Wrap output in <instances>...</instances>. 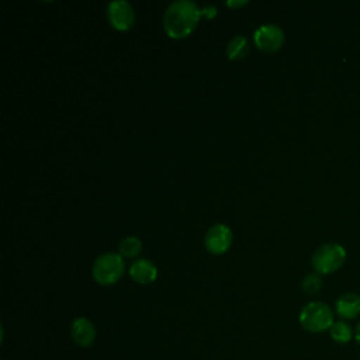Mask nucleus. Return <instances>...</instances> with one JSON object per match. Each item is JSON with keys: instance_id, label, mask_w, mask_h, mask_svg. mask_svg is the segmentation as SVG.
<instances>
[{"instance_id": "ddd939ff", "label": "nucleus", "mask_w": 360, "mask_h": 360, "mask_svg": "<svg viewBox=\"0 0 360 360\" xmlns=\"http://www.w3.org/2000/svg\"><path fill=\"white\" fill-rule=\"evenodd\" d=\"M141 250H142V242L136 236L124 238L118 246V253L127 259L136 257L141 253Z\"/></svg>"}, {"instance_id": "f257e3e1", "label": "nucleus", "mask_w": 360, "mask_h": 360, "mask_svg": "<svg viewBox=\"0 0 360 360\" xmlns=\"http://www.w3.org/2000/svg\"><path fill=\"white\" fill-rule=\"evenodd\" d=\"M201 10L194 1L176 0L165 11L163 28L173 39L187 38L197 27Z\"/></svg>"}, {"instance_id": "f03ea898", "label": "nucleus", "mask_w": 360, "mask_h": 360, "mask_svg": "<svg viewBox=\"0 0 360 360\" xmlns=\"http://www.w3.org/2000/svg\"><path fill=\"white\" fill-rule=\"evenodd\" d=\"M298 322L309 333L329 332L335 322V312L326 302L311 301L301 308Z\"/></svg>"}, {"instance_id": "20e7f679", "label": "nucleus", "mask_w": 360, "mask_h": 360, "mask_svg": "<svg viewBox=\"0 0 360 360\" xmlns=\"http://www.w3.org/2000/svg\"><path fill=\"white\" fill-rule=\"evenodd\" d=\"M346 256V249L340 243H323L312 255V267L318 274H330L343 266Z\"/></svg>"}, {"instance_id": "dca6fc26", "label": "nucleus", "mask_w": 360, "mask_h": 360, "mask_svg": "<svg viewBox=\"0 0 360 360\" xmlns=\"http://www.w3.org/2000/svg\"><path fill=\"white\" fill-rule=\"evenodd\" d=\"M225 4H226L229 8H240V7L246 6L248 1H235V0H229V1H226Z\"/></svg>"}, {"instance_id": "4468645a", "label": "nucleus", "mask_w": 360, "mask_h": 360, "mask_svg": "<svg viewBox=\"0 0 360 360\" xmlns=\"http://www.w3.org/2000/svg\"><path fill=\"white\" fill-rule=\"evenodd\" d=\"M321 287H322V278H321V274L318 273H309L302 278L301 288L305 294L314 295L321 290Z\"/></svg>"}, {"instance_id": "423d86ee", "label": "nucleus", "mask_w": 360, "mask_h": 360, "mask_svg": "<svg viewBox=\"0 0 360 360\" xmlns=\"http://www.w3.org/2000/svg\"><path fill=\"white\" fill-rule=\"evenodd\" d=\"M107 15L111 27L117 31H128L135 22V11L132 6L125 0L108 3Z\"/></svg>"}, {"instance_id": "f8f14e48", "label": "nucleus", "mask_w": 360, "mask_h": 360, "mask_svg": "<svg viewBox=\"0 0 360 360\" xmlns=\"http://www.w3.org/2000/svg\"><path fill=\"white\" fill-rule=\"evenodd\" d=\"M249 52V42L243 35L233 37L226 45V55L231 60H242Z\"/></svg>"}, {"instance_id": "f3484780", "label": "nucleus", "mask_w": 360, "mask_h": 360, "mask_svg": "<svg viewBox=\"0 0 360 360\" xmlns=\"http://www.w3.org/2000/svg\"><path fill=\"white\" fill-rule=\"evenodd\" d=\"M354 342L360 346V321L354 326Z\"/></svg>"}, {"instance_id": "39448f33", "label": "nucleus", "mask_w": 360, "mask_h": 360, "mask_svg": "<svg viewBox=\"0 0 360 360\" xmlns=\"http://www.w3.org/2000/svg\"><path fill=\"white\" fill-rule=\"evenodd\" d=\"M253 39L257 49L266 53H273L283 46L284 31L276 24H264L255 31Z\"/></svg>"}, {"instance_id": "9b49d317", "label": "nucleus", "mask_w": 360, "mask_h": 360, "mask_svg": "<svg viewBox=\"0 0 360 360\" xmlns=\"http://www.w3.org/2000/svg\"><path fill=\"white\" fill-rule=\"evenodd\" d=\"M329 336L338 345H347L354 339V328L347 321L339 319L330 326Z\"/></svg>"}, {"instance_id": "6e6552de", "label": "nucleus", "mask_w": 360, "mask_h": 360, "mask_svg": "<svg viewBox=\"0 0 360 360\" xmlns=\"http://www.w3.org/2000/svg\"><path fill=\"white\" fill-rule=\"evenodd\" d=\"M96 326L93 322L84 316H79L72 322L70 336L75 345L79 347H90L96 340Z\"/></svg>"}, {"instance_id": "1a4fd4ad", "label": "nucleus", "mask_w": 360, "mask_h": 360, "mask_svg": "<svg viewBox=\"0 0 360 360\" xmlns=\"http://www.w3.org/2000/svg\"><path fill=\"white\" fill-rule=\"evenodd\" d=\"M335 314L343 321L356 319L360 315V295L356 292H343L335 302Z\"/></svg>"}, {"instance_id": "0eeeda50", "label": "nucleus", "mask_w": 360, "mask_h": 360, "mask_svg": "<svg viewBox=\"0 0 360 360\" xmlns=\"http://www.w3.org/2000/svg\"><path fill=\"white\" fill-rule=\"evenodd\" d=\"M232 238L233 235L229 226L225 224H215L207 231L204 245L211 255H222L231 248Z\"/></svg>"}, {"instance_id": "2eb2a0df", "label": "nucleus", "mask_w": 360, "mask_h": 360, "mask_svg": "<svg viewBox=\"0 0 360 360\" xmlns=\"http://www.w3.org/2000/svg\"><path fill=\"white\" fill-rule=\"evenodd\" d=\"M200 10H201V15H204V17L208 18V20H212V18L217 15V13H218V10H217L215 6H204V7L200 8Z\"/></svg>"}, {"instance_id": "7ed1b4c3", "label": "nucleus", "mask_w": 360, "mask_h": 360, "mask_svg": "<svg viewBox=\"0 0 360 360\" xmlns=\"http://www.w3.org/2000/svg\"><path fill=\"white\" fill-rule=\"evenodd\" d=\"M125 263L120 253L107 252L100 256L93 263L91 276L96 283L101 285H112L124 276Z\"/></svg>"}, {"instance_id": "9d476101", "label": "nucleus", "mask_w": 360, "mask_h": 360, "mask_svg": "<svg viewBox=\"0 0 360 360\" xmlns=\"http://www.w3.org/2000/svg\"><path fill=\"white\" fill-rule=\"evenodd\" d=\"M129 276L138 284H150L158 277V267L148 259H138L131 264Z\"/></svg>"}]
</instances>
